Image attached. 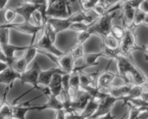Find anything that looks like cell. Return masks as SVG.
Returning a JSON list of instances; mask_svg holds the SVG:
<instances>
[{"label": "cell", "mask_w": 148, "mask_h": 119, "mask_svg": "<svg viewBox=\"0 0 148 119\" xmlns=\"http://www.w3.org/2000/svg\"><path fill=\"white\" fill-rule=\"evenodd\" d=\"M93 21L92 17L87 15L83 12H76L72 13L69 17L65 18H55V17H48L47 23H49L54 29L56 35L62 31L69 29V26L75 23H90Z\"/></svg>", "instance_id": "cell-1"}, {"label": "cell", "mask_w": 148, "mask_h": 119, "mask_svg": "<svg viewBox=\"0 0 148 119\" xmlns=\"http://www.w3.org/2000/svg\"><path fill=\"white\" fill-rule=\"evenodd\" d=\"M72 0H49L46 9L48 17L65 18L72 14L69 5Z\"/></svg>", "instance_id": "cell-2"}, {"label": "cell", "mask_w": 148, "mask_h": 119, "mask_svg": "<svg viewBox=\"0 0 148 119\" xmlns=\"http://www.w3.org/2000/svg\"><path fill=\"white\" fill-rule=\"evenodd\" d=\"M116 16V12H110L105 15L100 16L95 20L92 22L88 30L92 35L97 34L99 36H104L110 34L112 21Z\"/></svg>", "instance_id": "cell-3"}, {"label": "cell", "mask_w": 148, "mask_h": 119, "mask_svg": "<svg viewBox=\"0 0 148 119\" xmlns=\"http://www.w3.org/2000/svg\"><path fill=\"white\" fill-rule=\"evenodd\" d=\"M114 60L116 61L117 69V76L125 81V82H130L129 77L136 70L137 66L134 64L128 58V56H124L121 53L117 55Z\"/></svg>", "instance_id": "cell-4"}, {"label": "cell", "mask_w": 148, "mask_h": 119, "mask_svg": "<svg viewBox=\"0 0 148 119\" xmlns=\"http://www.w3.org/2000/svg\"><path fill=\"white\" fill-rule=\"evenodd\" d=\"M0 27H7V28L13 29L20 33H25V34H28L32 36L31 41H30V46L33 45L35 43L36 36L38 33L40 32L42 30L41 27L33 25L30 22H23V23H4L3 25H0Z\"/></svg>", "instance_id": "cell-5"}, {"label": "cell", "mask_w": 148, "mask_h": 119, "mask_svg": "<svg viewBox=\"0 0 148 119\" xmlns=\"http://www.w3.org/2000/svg\"><path fill=\"white\" fill-rule=\"evenodd\" d=\"M138 48L139 46L137 44L134 29L132 27L125 28V34L122 40L120 41V53L124 56H129L132 51L138 50Z\"/></svg>", "instance_id": "cell-6"}, {"label": "cell", "mask_w": 148, "mask_h": 119, "mask_svg": "<svg viewBox=\"0 0 148 119\" xmlns=\"http://www.w3.org/2000/svg\"><path fill=\"white\" fill-rule=\"evenodd\" d=\"M41 71L40 66L38 62H35L31 69L25 70L20 75V80L23 85L25 84H30L33 86V89L42 90V88L39 87L38 78L40 72Z\"/></svg>", "instance_id": "cell-7"}, {"label": "cell", "mask_w": 148, "mask_h": 119, "mask_svg": "<svg viewBox=\"0 0 148 119\" xmlns=\"http://www.w3.org/2000/svg\"><path fill=\"white\" fill-rule=\"evenodd\" d=\"M40 53L46 55L50 59H51L53 62L57 64L58 66L62 69L65 73H69L72 72V69L75 66V61L71 53L69 52H64L62 56H56L51 53L47 52H41Z\"/></svg>", "instance_id": "cell-8"}, {"label": "cell", "mask_w": 148, "mask_h": 119, "mask_svg": "<svg viewBox=\"0 0 148 119\" xmlns=\"http://www.w3.org/2000/svg\"><path fill=\"white\" fill-rule=\"evenodd\" d=\"M112 60L113 59H110L109 64L103 72H101V74H98L96 81H95L96 88L102 92H106V93L113 86V82H114V79L116 77H118L117 74H114L108 70V66H110V64L111 63Z\"/></svg>", "instance_id": "cell-9"}, {"label": "cell", "mask_w": 148, "mask_h": 119, "mask_svg": "<svg viewBox=\"0 0 148 119\" xmlns=\"http://www.w3.org/2000/svg\"><path fill=\"white\" fill-rule=\"evenodd\" d=\"M118 101H120L119 98L111 96L107 93V95L98 102V108H97L95 114L90 119L99 118L109 114L110 112H111V110H112L115 103Z\"/></svg>", "instance_id": "cell-10"}, {"label": "cell", "mask_w": 148, "mask_h": 119, "mask_svg": "<svg viewBox=\"0 0 148 119\" xmlns=\"http://www.w3.org/2000/svg\"><path fill=\"white\" fill-rule=\"evenodd\" d=\"M43 95H46L48 98V102L46 104L40 106H33V111H42L46 109H52L57 111L63 109V103L62 101L57 99V97H55L51 92L50 90L48 87H46L44 89H42Z\"/></svg>", "instance_id": "cell-11"}, {"label": "cell", "mask_w": 148, "mask_h": 119, "mask_svg": "<svg viewBox=\"0 0 148 119\" xmlns=\"http://www.w3.org/2000/svg\"><path fill=\"white\" fill-rule=\"evenodd\" d=\"M33 46L37 48L38 53H41V52H47V53H51L56 56H60L63 54L64 52H62L56 49L53 46V43H52L50 40L48 39L46 35L42 33L41 36L40 38L37 40L36 43H33Z\"/></svg>", "instance_id": "cell-12"}, {"label": "cell", "mask_w": 148, "mask_h": 119, "mask_svg": "<svg viewBox=\"0 0 148 119\" xmlns=\"http://www.w3.org/2000/svg\"><path fill=\"white\" fill-rule=\"evenodd\" d=\"M90 98V95L86 91L80 88L76 95H74L72 98L71 108H72V111L76 113L77 111L81 112L85 108Z\"/></svg>", "instance_id": "cell-13"}, {"label": "cell", "mask_w": 148, "mask_h": 119, "mask_svg": "<svg viewBox=\"0 0 148 119\" xmlns=\"http://www.w3.org/2000/svg\"><path fill=\"white\" fill-rule=\"evenodd\" d=\"M41 4H31L24 1L18 4V7L14 8L17 14H20L24 19L25 22H30L33 13L40 7Z\"/></svg>", "instance_id": "cell-14"}, {"label": "cell", "mask_w": 148, "mask_h": 119, "mask_svg": "<svg viewBox=\"0 0 148 119\" xmlns=\"http://www.w3.org/2000/svg\"><path fill=\"white\" fill-rule=\"evenodd\" d=\"M101 57H106V56L105 53H103L102 50L100 52H97V53H87V54H84V56H82L83 61H82V64L79 66H75V68L78 69V70L82 71L85 68L97 66V65L99 64L98 59Z\"/></svg>", "instance_id": "cell-15"}, {"label": "cell", "mask_w": 148, "mask_h": 119, "mask_svg": "<svg viewBox=\"0 0 148 119\" xmlns=\"http://www.w3.org/2000/svg\"><path fill=\"white\" fill-rule=\"evenodd\" d=\"M21 74L16 72L12 67L8 66L6 69L0 72V84H4L7 88L12 89L16 79H20Z\"/></svg>", "instance_id": "cell-16"}, {"label": "cell", "mask_w": 148, "mask_h": 119, "mask_svg": "<svg viewBox=\"0 0 148 119\" xmlns=\"http://www.w3.org/2000/svg\"><path fill=\"white\" fill-rule=\"evenodd\" d=\"M133 85L134 84H132V82H125L121 85H116V86L113 85L106 93L114 98H119L120 101H122L123 98L129 93Z\"/></svg>", "instance_id": "cell-17"}, {"label": "cell", "mask_w": 148, "mask_h": 119, "mask_svg": "<svg viewBox=\"0 0 148 119\" xmlns=\"http://www.w3.org/2000/svg\"><path fill=\"white\" fill-rule=\"evenodd\" d=\"M121 9H122L121 19H122L123 22V27H124L125 28L132 27L134 14H135V11L137 9L133 8L127 1H124L123 5L121 6Z\"/></svg>", "instance_id": "cell-18"}, {"label": "cell", "mask_w": 148, "mask_h": 119, "mask_svg": "<svg viewBox=\"0 0 148 119\" xmlns=\"http://www.w3.org/2000/svg\"><path fill=\"white\" fill-rule=\"evenodd\" d=\"M0 47L1 48L2 51H4L5 56H7V64H8L9 66H11L12 62L16 59L15 56H14V53L17 51H25L30 47V45L27 46H13V45L8 43V44L0 46Z\"/></svg>", "instance_id": "cell-19"}, {"label": "cell", "mask_w": 148, "mask_h": 119, "mask_svg": "<svg viewBox=\"0 0 148 119\" xmlns=\"http://www.w3.org/2000/svg\"><path fill=\"white\" fill-rule=\"evenodd\" d=\"M56 74H60V75H63L66 73L59 67H53L45 71L41 70L40 72V75H39L38 85H43L45 87L48 86L53 75H56Z\"/></svg>", "instance_id": "cell-20"}, {"label": "cell", "mask_w": 148, "mask_h": 119, "mask_svg": "<svg viewBox=\"0 0 148 119\" xmlns=\"http://www.w3.org/2000/svg\"><path fill=\"white\" fill-rule=\"evenodd\" d=\"M10 89L6 88L3 95L2 103L0 104V119H7L9 117L12 116V104L9 103L7 101V95Z\"/></svg>", "instance_id": "cell-21"}, {"label": "cell", "mask_w": 148, "mask_h": 119, "mask_svg": "<svg viewBox=\"0 0 148 119\" xmlns=\"http://www.w3.org/2000/svg\"><path fill=\"white\" fill-rule=\"evenodd\" d=\"M98 101L94 98H90V101L85 108L81 111L80 114H78L77 119H90L95 114L97 108H98Z\"/></svg>", "instance_id": "cell-22"}, {"label": "cell", "mask_w": 148, "mask_h": 119, "mask_svg": "<svg viewBox=\"0 0 148 119\" xmlns=\"http://www.w3.org/2000/svg\"><path fill=\"white\" fill-rule=\"evenodd\" d=\"M50 90L51 92L55 97L60 95L62 88V75L56 74L53 75L51 80L49 82V85L46 86Z\"/></svg>", "instance_id": "cell-23"}, {"label": "cell", "mask_w": 148, "mask_h": 119, "mask_svg": "<svg viewBox=\"0 0 148 119\" xmlns=\"http://www.w3.org/2000/svg\"><path fill=\"white\" fill-rule=\"evenodd\" d=\"M79 72L80 70L75 69H72L69 75V87H70L72 98L74 95L77 94V92L80 89V82H79Z\"/></svg>", "instance_id": "cell-24"}, {"label": "cell", "mask_w": 148, "mask_h": 119, "mask_svg": "<svg viewBox=\"0 0 148 119\" xmlns=\"http://www.w3.org/2000/svg\"><path fill=\"white\" fill-rule=\"evenodd\" d=\"M33 111V106H30L27 104H20V105H12V116L17 119H25L27 113Z\"/></svg>", "instance_id": "cell-25"}, {"label": "cell", "mask_w": 148, "mask_h": 119, "mask_svg": "<svg viewBox=\"0 0 148 119\" xmlns=\"http://www.w3.org/2000/svg\"><path fill=\"white\" fill-rule=\"evenodd\" d=\"M98 73L88 74L82 71L79 72V82L80 87L85 86H95L97 75Z\"/></svg>", "instance_id": "cell-26"}, {"label": "cell", "mask_w": 148, "mask_h": 119, "mask_svg": "<svg viewBox=\"0 0 148 119\" xmlns=\"http://www.w3.org/2000/svg\"><path fill=\"white\" fill-rule=\"evenodd\" d=\"M146 88L143 85H133V86L132 87L131 90L129 92V93L123 98L122 101L124 102V103L125 102H127V101L130 99H133V98H140L142 96V95L143 94V92H145Z\"/></svg>", "instance_id": "cell-27"}, {"label": "cell", "mask_w": 148, "mask_h": 119, "mask_svg": "<svg viewBox=\"0 0 148 119\" xmlns=\"http://www.w3.org/2000/svg\"><path fill=\"white\" fill-rule=\"evenodd\" d=\"M101 40H103V45L110 49H116L119 47L120 42L115 38L112 35L110 34L104 36H100Z\"/></svg>", "instance_id": "cell-28"}, {"label": "cell", "mask_w": 148, "mask_h": 119, "mask_svg": "<svg viewBox=\"0 0 148 119\" xmlns=\"http://www.w3.org/2000/svg\"><path fill=\"white\" fill-rule=\"evenodd\" d=\"M27 66V64L23 56L20 58H16L11 65V67H12L16 72L20 74L23 73L26 70Z\"/></svg>", "instance_id": "cell-29"}, {"label": "cell", "mask_w": 148, "mask_h": 119, "mask_svg": "<svg viewBox=\"0 0 148 119\" xmlns=\"http://www.w3.org/2000/svg\"><path fill=\"white\" fill-rule=\"evenodd\" d=\"M42 33H44V34L46 35V37L48 38V39H49L52 43L54 44L56 38V33H55L54 29L53 28V27H52L49 23H46L44 27H43V30H42Z\"/></svg>", "instance_id": "cell-30"}, {"label": "cell", "mask_w": 148, "mask_h": 119, "mask_svg": "<svg viewBox=\"0 0 148 119\" xmlns=\"http://www.w3.org/2000/svg\"><path fill=\"white\" fill-rule=\"evenodd\" d=\"M69 53H71L72 56L73 57L74 60L76 62L77 59L82 58V56H84V47L83 44H81V43H77V45L75 46H74L72 49L70 50Z\"/></svg>", "instance_id": "cell-31"}, {"label": "cell", "mask_w": 148, "mask_h": 119, "mask_svg": "<svg viewBox=\"0 0 148 119\" xmlns=\"http://www.w3.org/2000/svg\"><path fill=\"white\" fill-rule=\"evenodd\" d=\"M110 33L120 42L122 40L125 34V27L119 25H113Z\"/></svg>", "instance_id": "cell-32"}, {"label": "cell", "mask_w": 148, "mask_h": 119, "mask_svg": "<svg viewBox=\"0 0 148 119\" xmlns=\"http://www.w3.org/2000/svg\"><path fill=\"white\" fill-rule=\"evenodd\" d=\"M146 13L140 10V9H137L135 11V14H134V20H133L132 25V28L134 29L137 27L140 26L143 23V20H144L145 16Z\"/></svg>", "instance_id": "cell-33"}, {"label": "cell", "mask_w": 148, "mask_h": 119, "mask_svg": "<svg viewBox=\"0 0 148 119\" xmlns=\"http://www.w3.org/2000/svg\"><path fill=\"white\" fill-rule=\"evenodd\" d=\"M38 53V49L37 48L35 47L33 45L30 46V47L27 49L26 51H25V53L23 55L25 59L26 62H27V65L33 60V59L36 58V54Z\"/></svg>", "instance_id": "cell-34"}, {"label": "cell", "mask_w": 148, "mask_h": 119, "mask_svg": "<svg viewBox=\"0 0 148 119\" xmlns=\"http://www.w3.org/2000/svg\"><path fill=\"white\" fill-rule=\"evenodd\" d=\"M99 2L100 0H79L81 8L85 12L92 10L93 7Z\"/></svg>", "instance_id": "cell-35"}, {"label": "cell", "mask_w": 148, "mask_h": 119, "mask_svg": "<svg viewBox=\"0 0 148 119\" xmlns=\"http://www.w3.org/2000/svg\"><path fill=\"white\" fill-rule=\"evenodd\" d=\"M91 23H92V22L90 23H85V22H81V23H75L69 26V29H70V30H74V31H77V32L85 31V30H87L89 29V27H90L91 25Z\"/></svg>", "instance_id": "cell-36"}, {"label": "cell", "mask_w": 148, "mask_h": 119, "mask_svg": "<svg viewBox=\"0 0 148 119\" xmlns=\"http://www.w3.org/2000/svg\"><path fill=\"white\" fill-rule=\"evenodd\" d=\"M10 39V29L0 27V46L9 43Z\"/></svg>", "instance_id": "cell-37"}, {"label": "cell", "mask_w": 148, "mask_h": 119, "mask_svg": "<svg viewBox=\"0 0 148 119\" xmlns=\"http://www.w3.org/2000/svg\"><path fill=\"white\" fill-rule=\"evenodd\" d=\"M91 36H92V34H91L90 32L88 30H85V31L78 32V33L76 36V38H75V40H76L77 43L83 44L85 41H87L91 37Z\"/></svg>", "instance_id": "cell-38"}, {"label": "cell", "mask_w": 148, "mask_h": 119, "mask_svg": "<svg viewBox=\"0 0 148 119\" xmlns=\"http://www.w3.org/2000/svg\"><path fill=\"white\" fill-rule=\"evenodd\" d=\"M144 111H146V109L140 108H136V107L133 106H130L129 115L127 119H138L140 114H141Z\"/></svg>", "instance_id": "cell-39"}, {"label": "cell", "mask_w": 148, "mask_h": 119, "mask_svg": "<svg viewBox=\"0 0 148 119\" xmlns=\"http://www.w3.org/2000/svg\"><path fill=\"white\" fill-rule=\"evenodd\" d=\"M16 13L14 9L7 8L4 12V20L5 23H11L16 17Z\"/></svg>", "instance_id": "cell-40"}, {"label": "cell", "mask_w": 148, "mask_h": 119, "mask_svg": "<svg viewBox=\"0 0 148 119\" xmlns=\"http://www.w3.org/2000/svg\"><path fill=\"white\" fill-rule=\"evenodd\" d=\"M121 1V0H104L103 4H104V6H105L108 10H109V9H111V7H112V6L117 5V4H119V2Z\"/></svg>", "instance_id": "cell-41"}, {"label": "cell", "mask_w": 148, "mask_h": 119, "mask_svg": "<svg viewBox=\"0 0 148 119\" xmlns=\"http://www.w3.org/2000/svg\"><path fill=\"white\" fill-rule=\"evenodd\" d=\"M143 1V0H127V1H127V2L128 3L130 6H132L133 8L138 9L140 4H141Z\"/></svg>", "instance_id": "cell-42"}, {"label": "cell", "mask_w": 148, "mask_h": 119, "mask_svg": "<svg viewBox=\"0 0 148 119\" xmlns=\"http://www.w3.org/2000/svg\"><path fill=\"white\" fill-rule=\"evenodd\" d=\"M139 9L145 13H148V0H143L139 7Z\"/></svg>", "instance_id": "cell-43"}, {"label": "cell", "mask_w": 148, "mask_h": 119, "mask_svg": "<svg viewBox=\"0 0 148 119\" xmlns=\"http://www.w3.org/2000/svg\"><path fill=\"white\" fill-rule=\"evenodd\" d=\"M24 1L26 2L31 3V4H48L49 0H24Z\"/></svg>", "instance_id": "cell-44"}, {"label": "cell", "mask_w": 148, "mask_h": 119, "mask_svg": "<svg viewBox=\"0 0 148 119\" xmlns=\"http://www.w3.org/2000/svg\"><path fill=\"white\" fill-rule=\"evenodd\" d=\"M64 118H65V112L63 109L56 111V114L54 117V119H64Z\"/></svg>", "instance_id": "cell-45"}, {"label": "cell", "mask_w": 148, "mask_h": 119, "mask_svg": "<svg viewBox=\"0 0 148 119\" xmlns=\"http://www.w3.org/2000/svg\"><path fill=\"white\" fill-rule=\"evenodd\" d=\"M78 114L76 112L69 113V114H65L64 119H77Z\"/></svg>", "instance_id": "cell-46"}, {"label": "cell", "mask_w": 148, "mask_h": 119, "mask_svg": "<svg viewBox=\"0 0 148 119\" xmlns=\"http://www.w3.org/2000/svg\"><path fill=\"white\" fill-rule=\"evenodd\" d=\"M138 51H142L144 52L145 53L146 56L148 57V44L144 45L143 46H139Z\"/></svg>", "instance_id": "cell-47"}, {"label": "cell", "mask_w": 148, "mask_h": 119, "mask_svg": "<svg viewBox=\"0 0 148 119\" xmlns=\"http://www.w3.org/2000/svg\"><path fill=\"white\" fill-rule=\"evenodd\" d=\"M0 61H1V62H6V63H7V56H5V54H4V51H2V49H1V48L0 47Z\"/></svg>", "instance_id": "cell-48"}, {"label": "cell", "mask_w": 148, "mask_h": 119, "mask_svg": "<svg viewBox=\"0 0 148 119\" xmlns=\"http://www.w3.org/2000/svg\"><path fill=\"white\" fill-rule=\"evenodd\" d=\"M116 117L114 116L111 114V112H110L109 114H108L107 115L101 117L99 118H97V119H115Z\"/></svg>", "instance_id": "cell-49"}, {"label": "cell", "mask_w": 148, "mask_h": 119, "mask_svg": "<svg viewBox=\"0 0 148 119\" xmlns=\"http://www.w3.org/2000/svg\"><path fill=\"white\" fill-rule=\"evenodd\" d=\"M9 0H0V10H2L6 7Z\"/></svg>", "instance_id": "cell-50"}, {"label": "cell", "mask_w": 148, "mask_h": 119, "mask_svg": "<svg viewBox=\"0 0 148 119\" xmlns=\"http://www.w3.org/2000/svg\"><path fill=\"white\" fill-rule=\"evenodd\" d=\"M143 24L148 27V13H146L145 14V18H144V20H143Z\"/></svg>", "instance_id": "cell-51"}, {"label": "cell", "mask_w": 148, "mask_h": 119, "mask_svg": "<svg viewBox=\"0 0 148 119\" xmlns=\"http://www.w3.org/2000/svg\"><path fill=\"white\" fill-rule=\"evenodd\" d=\"M141 97L144 98L145 100H146L148 102V91H145V92H143V94L142 95Z\"/></svg>", "instance_id": "cell-52"}, {"label": "cell", "mask_w": 148, "mask_h": 119, "mask_svg": "<svg viewBox=\"0 0 148 119\" xmlns=\"http://www.w3.org/2000/svg\"><path fill=\"white\" fill-rule=\"evenodd\" d=\"M144 86L145 87V88H146V90L148 91V79H147V81H146V82H145V83L144 84Z\"/></svg>", "instance_id": "cell-53"}, {"label": "cell", "mask_w": 148, "mask_h": 119, "mask_svg": "<svg viewBox=\"0 0 148 119\" xmlns=\"http://www.w3.org/2000/svg\"><path fill=\"white\" fill-rule=\"evenodd\" d=\"M7 119H17V118H14V117L11 116V117H9V118H7Z\"/></svg>", "instance_id": "cell-54"}, {"label": "cell", "mask_w": 148, "mask_h": 119, "mask_svg": "<svg viewBox=\"0 0 148 119\" xmlns=\"http://www.w3.org/2000/svg\"><path fill=\"white\" fill-rule=\"evenodd\" d=\"M103 1H104V0H100V2L103 3Z\"/></svg>", "instance_id": "cell-55"}, {"label": "cell", "mask_w": 148, "mask_h": 119, "mask_svg": "<svg viewBox=\"0 0 148 119\" xmlns=\"http://www.w3.org/2000/svg\"><path fill=\"white\" fill-rule=\"evenodd\" d=\"M0 104H1V103H0Z\"/></svg>", "instance_id": "cell-56"}]
</instances>
